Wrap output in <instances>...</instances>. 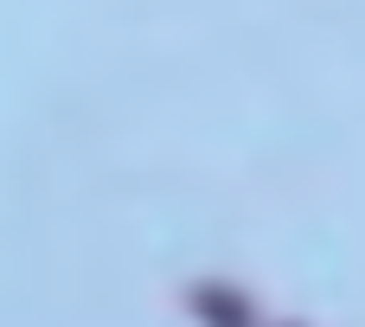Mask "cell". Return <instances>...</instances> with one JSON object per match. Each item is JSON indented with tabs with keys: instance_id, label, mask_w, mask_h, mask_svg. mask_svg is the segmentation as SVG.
Returning <instances> with one entry per match:
<instances>
[{
	"instance_id": "cell-1",
	"label": "cell",
	"mask_w": 365,
	"mask_h": 327,
	"mask_svg": "<svg viewBox=\"0 0 365 327\" xmlns=\"http://www.w3.org/2000/svg\"><path fill=\"white\" fill-rule=\"evenodd\" d=\"M192 315H205V327H250V302L237 289H225V283H199Z\"/></svg>"
}]
</instances>
